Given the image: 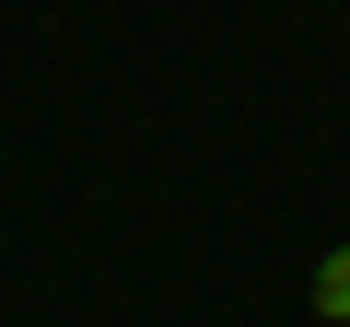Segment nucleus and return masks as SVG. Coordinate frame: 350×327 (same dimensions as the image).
Returning <instances> with one entry per match:
<instances>
[{"instance_id": "1", "label": "nucleus", "mask_w": 350, "mask_h": 327, "mask_svg": "<svg viewBox=\"0 0 350 327\" xmlns=\"http://www.w3.org/2000/svg\"><path fill=\"white\" fill-rule=\"evenodd\" d=\"M315 315H350V246H338V257L315 269Z\"/></svg>"}]
</instances>
